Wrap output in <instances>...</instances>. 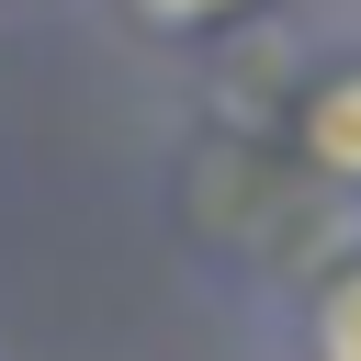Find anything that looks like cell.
<instances>
[{"mask_svg":"<svg viewBox=\"0 0 361 361\" xmlns=\"http://www.w3.org/2000/svg\"><path fill=\"white\" fill-rule=\"evenodd\" d=\"M316 158H327V169H361V68L316 102Z\"/></svg>","mask_w":361,"mask_h":361,"instance_id":"6da1fadb","label":"cell"},{"mask_svg":"<svg viewBox=\"0 0 361 361\" xmlns=\"http://www.w3.org/2000/svg\"><path fill=\"white\" fill-rule=\"evenodd\" d=\"M158 23H192V11H226V0H147Z\"/></svg>","mask_w":361,"mask_h":361,"instance_id":"3957f363","label":"cell"},{"mask_svg":"<svg viewBox=\"0 0 361 361\" xmlns=\"http://www.w3.org/2000/svg\"><path fill=\"white\" fill-rule=\"evenodd\" d=\"M316 350H327V361H361V271L327 293V316H316Z\"/></svg>","mask_w":361,"mask_h":361,"instance_id":"7a4b0ae2","label":"cell"}]
</instances>
